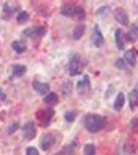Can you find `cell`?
Wrapping results in <instances>:
<instances>
[{
	"instance_id": "8992f818",
	"label": "cell",
	"mask_w": 138,
	"mask_h": 155,
	"mask_svg": "<svg viewBox=\"0 0 138 155\" xmlns=\"http://www.w3.org/2000/svg\"><path fill=\"white\" fill-rule=\"evenodd\" d=\"M32 88L36 90L39 94H47L50 91V85L43 83V82H39V80H34V82H32Z\"/></svg>"
},
{
	"instance_id": "d6986e66",
	"label": "cell",
	"mask_w": 138,
	"mask_h": 155,
	"mask_svg": "<svg viewBox=\"0 0 138 155\" xmlns=\"http://www.w3.org/2000/svg\"><path fill=\"white\" fill-rule=\"evenodd\" d=\"M125 37H127L129 42H135V40L138 38V26H133V27H132V31H130Z\"/></svg>"
},
{
	"instance_id": "277c9868",
	"label": "cell",
	"mask_w": 138,
	"mask_h": 155,
	"mask_svg": "<svg viewBox=\"0 0 138 155\" xmlns=\"http://www.w3.org/2000/svg\"><path fill=\"white\" fill-rule=\"evenodd\" d=\"M36 134H37V128H36V123L34 122H27L22 126V136H24V139L31 141L36 137Z\"/></svg>"
},
{
	"instance_id": "30bf717a",
	"label": "cell",
	"mask_w": 138,
	"mask_h": 155,
	"mask_svg": "<svg viewBox=\"0 0 138 155\" xmlns=\"http://www.w3.org/2000/svg\"><path fill=\"white\" fill-rule=\"evenodd\" d=\"M124 61L129 66H135L136 64V50H127L124 53Z\"/></svg>"
},
{
	"instance_id": "8fae6325",
	"label": "cell",
	"mask_w": 138,
	"mask_h": 155,
	"mask_svg": "<svg viewBox=\"0 0 138 155\" xmlns=\"http://www.w3.org/2000/svg\"><path fill=\"white\" fill-rule=\"evenodd\" d=\"M26 66H21V64H13L11 66V77H22L26 74Z\"/></svg>"
},
{
	"instance_id": "52a82bcc",
	"label": "cell",
	"mask_w": 138,
	"mask_h": 155,
	"mask_svg": "<svg viewBox=\"0 0 138 155\" xmlns=\"http://www.w3.org/2000/svg\"><path fill=\"white\" fill-rule=\"evenodd\" d=\"M91 43H93L95 47H103V43H105V38H103V34H101L98 26H95V29H93V38H91Z\"/></svg>"
},
{
	"instance_id": "5bb4252c",
	"label": "cell",
	"mask_w": 138,
	"mask_h": 155,
	"mask_svg": "<svg viewBox=\"0 0 138 155\" xmlns=\"http://www.w3.org/2000/svg\"><path fill=\"white\" fill-rule=\"evenodd\" d=\"M129 99H130V106H132V107H136V106H138V87H135L133 90L130 91Z\"/></svg>"
},
{
	"instance_id": "7402d4cb",
	"label": "cell",
	"mask_w": 138,
	"mask_h": 155,
	"mask_svg": "<svg viewBox=\"0 0 138 155\" xmlns=\"http://www.w3.org/2000/svg\"><path fill=\"white\" fill-rule=\"evenodd\" d=\"M27 19H29L27 11H21V13L18 15V22H19V24H24V22H27Z\"/></svg>"
},
{
	"instance_id": "f1b7e54d",
	"label": "cell",
	"mask_w": 138,
	"mask_h": 155,
	"mask_svg": "<svg viewBox=\"0 0 138 155\" xmlns=\"http://www.w3.org/2000/svg\"><path fill=\"white\" fill-rule=\"evenodd\" d=\"M106 11H108V7H101L98 11H96V15H100V16H105V15H106Z\"/></svg>"
},
{
	"instance_id": "3957f363",
	"label": "cell",
	"mask_w": 138,
	"mask_h": 155,
	"mask_svg": "<svg viewBox=\"0 0 138 155\" xmlns=\"http://www.w3.org/2000/svg\"><path fill=\"white\" fill-rule=\"evenodd\" d=\"M56 133H47V134H43L42 137V141H40V146H42L43 150H50L51 147H53L56 144Z\"/></svg>"
},
{
	"instance_id": "9a60e30c",
	"label": "cell",
	"mask_w": 138,
	"mask_h": 155,
	"mask_svg": "<svg viewBox=\"0 0 138 155\" xmlns=\"http://www.w3.org/2000/svg\"><path fill=\"white\" fill-rule=\"evenodd\" d=\"M11 48H13L16 53H24V51H26V43H24V42H19V40H16V42L11 43Z\"/></svg>"
},
{
	"instance_id": "ffe728a7",
	"label": "cell",
	"mask_w": 138,
	"mask_h": 155,
	"mask_svg": "<svg viewBox=\"0 0 138 155\" xmlns=\"http://www.w3.org/2000/svg\"><path fill=\"white\" fill-rule=\"evenodd\" d=\"M56 101H58L56 93H47V94H45V102H47V104L53 106V104H56Z\"/></svg>"
},
{
	"instance_id": "7c38bea8",
	"label": "cell",
	"mask_w": 138,
	"mask_h": 155,
	"mask_svg": "<svg viewBox=\"0 0 138 155\" xmlns=\"http://www.w3.org/2000/svg\"><path fill=\"white\" fill-rule=\"evenodd\" d=\"M116 45H117V50H124L125 47V40H124V32L120 29H116Z\"/></svg>"
},
{
	"instance_id": "83f0119b",
	"label": "cell",
	"mask_w": 138,
	"mask_h": 155,
	"mask_svg": "<svg viewBox=\"0 0 138 155\" xmlns=\"http://www.w3.org/2000/svg\"><path fill=\"white\" fill-rule=\"evenodd\" d=\"M116 66H117L119 69H124V71H125V69H127V64H125V61H124V59H117Z\"/></svg>"
},
{
	"instance_id": "e0dca14e",
	"label": "cell",
	"mask_w": 138,
	"mask_h": 155,
	"mask_svg": "<svg viewBox=\"0 0 138 155\" xmlns=\"http://www.w3.org/2000/svg\"><path fill=\"white\" fill-rule=\"evenodd\" d=\"M124 102H125L124 93H119L117 97H116V101H114V109H116V110H120V109H122V106H124Z\"/></svg>"
},
{
	"instance_id": "ba28073f",
	"label": "cell",
	"mask_w": 138,
	"mask_h": 155,
	"mask_svg": "<svg viewBox=\"0 0 138 155\" xmlns=\"http://www.w3.org/2000/svg\"><path fill=\"white\" fill-rule=\"evenodd\" d=\"M24 37H43L45 35V29L43 27H32V29H26L22 32Z\"/></svg>"
},
{
	"instance_id": "7a4b0ae2",
	"label": "cell",
	"mask_w": 138,
	"mask_h": 155,
	"mask_svg": "<svg viewBox=\"0 0 138 155\" xmlns=\"http://www.w3.org/2000/svg\"><path fill=\"white\" fill-rule=\"evenodd\" d=\"M84 66H85V62L82 61V58H80L79 54H74L71 58V61H69V64H67L69 75H79V74L82 72Z\"/></svg>"
},
{
	"instance_id": "cb8c5ba5",
	"label": "cell",
	"mask_w": 138,
	"mask_h": 155,
	"mask_svg": "<svg viewBox=\"0 0 138 155\" xmlns=\"http://www.w3.org/2000/svg\"><path fill=\"white\" fill-rule=\"evenodd\" d=\"M76 19H84L85 18V11L82 10V8H77L76 10V16H74Z\"/></svg>"
},
{
	"instance_id": "d4e9b609",
	"label": "cell",
	"mask_w": 138,
	"mask_h": 155,
	"mask_svg": "<svg viewBox=\"0 0 138 155\" xmlns=\"http://www.w3.org/2000/svg\"><path fill=\"white\" fill-rule=\"evenodd\" d=\"M11 13H13V11H11V8L8 7V5H5V7H3V18H10Z\"/></svg>"
},
{
	"instance_id": "2e32d148",
	"label": "cell",
	"mask_w": 138,
	"mask_h": 155,
	"mask_svg": "<svg viewBox=\"0 0 138 155\" xmlns=\"http://www.w3.org/2000/svg\"><path fill=\"white\" fill-rule=\"evenodd\" d=\"M88 88H90V78H88V77L82 78V80L77 83V90L80 91V93H84V90H88Z\"/></svg>"
},
{
	"instance_id": "9c48e42d",
	"label": "cell",
	"mask_w": 138,
	"mask_h": 155,
	"mask_svg": "<svg viewBox=\"0 0 138 155\" xmlns=\"http://www.w3.org/2000/svg\"><path fill=\"white\" fill-rule=\"evenodd\" d=\"M114 18H116L120 24H124V26L129 24V16H127V13H125L122 8H116V10H114Z\"/></svg>"
},
{
	"instance_id": "44dd1931",
	"label": "cell",
	"mask_w": 138,
	"mask_h": 155,
	"mask_svg": "<svg viewBox=\"0 0 138 155\" xmlns=\"http://www.w3.org/2000/svg\"><path fill=\"white\" fill-rule=\"evenodd\" d=\"M76 117H77V112L76 110H69V112H66L64 114V118H66V122H74V120H76Z\"/></svg>"
},
{
	"instance_id": "5b68a950",
	"label": "cell",
	"mask_w": 138,
	"mask_h": 155,
	"mask_svg": "<svg viewBox=\"0 0 138 155\" xmlns=\"http://www.w3.org/2000/svg\"><path fill=\"white\" fill-rule=\"evenodd\" d=\"M53 110H51V109H47V110H39L37 112V118L40 120V122H42V125L45 126V125H48V122L51 120V117H53Z\"/></svg>"
},
{
	"instance_id": "4fadbf2b",
	"label": "cell",
	"mask_w": 138,
	"mask_h": 155,
	"mask_svg": "<svg viewBox=\"0 0 138 155\" xmlns=\"http://www.w3.org/2000/svg\"><path fill=\"white\" fill-rule=\"evenodd\" d=\"M76 10H77V7H72V5H64V7L61 8V15L74 18V16H76Z\"/></svg>"
},
{
	"instance_id": "6da1fadb",
	"label": "cell",
	"mask_w": 138,
	"mask_h": 155,
	"mask_svg": "<svg viewBox=\"0 0 138 155\" xmlns=\"http://www.w3.org/2000/svg\"><path fill=\"white\" fill-rule=\"evenodd\" d=\"M84 126L90 133H98V131H101L106 126V120L105 117H100L96 114H88L84 118Z\"/></svg>"
},
{
	"instance_id": "ac0fdd59",
	"label": "cell",
	"mask_w": 138,
	"mask_h": 155,
	"mask_svg": "<svg viewBox=\"0 0 138 155\" xmlns=\"http://www.w3.org/2000/svg\"><path fill=\"white\" fill-rule=\"evenodd\" d=\"M84 31H85V26H84V24H79V26L76 27V29L72 31V37L76 38V40H79L80 37L84 35Z\"/></svg>"
},
{
	"instance_id": "f546056e",
	"label": "cell",
	"mask_w": 138,
	"mask_h": 155,
	"mask_svg": "<svg viewBox=\"0 0 138 155\" xmlns=\"http://www.w3.org/2000/svg\"><path fill=\"white\" fill-rule=\"evenodd\" d=\"M130 125H132V128H133L135 131H138V118H133L130 122Z\"/></svg>"
},
{
	"instance_id": "4dcf8cb0",
	"label": "cell",
	"mask_w": 138,
	"mask_h": 155,
	"mask_svg": "<svg viewBox=\"0 0 138 155\" xmlns=\"http://www.w3.org/2000/svg\"><path fill=\"white\" fill-rule=\"evenodd\" d=\"M5 99H7V96H5V93L2 91V88H0V102H3Z\"/></svg>"
},
{
	"instance_id": "4316f807",
	"label": "cell",
	"mask_w": 138,
	"mask_h": 155,
	"mask_svg": "<svg viewBox=\"0 0 138 155\" xmlns=\"http://www.w3.org/2000/svg\"><path fill=\"white\" fill-rule=\"evenodd\" d=\"M18 128H19V125H18V123H13V125H10V128L7 130V133L11 134V133H15V131L18 130Z\"/></svg>"
},
{
	"instance_id": "603a6c76",
	"label": "cell",
	"mask_w": 138,
	"mask_h": 155,
	"mask_svg": "<svg viewBox=\"0 0 138 155\" xmlns=\"http://www.w3.org/2000/svg\"><path fill=\"white\" fill-rule=\"evenodd\" d=\"M95 152H96V149H95L93 144H87V146L84 147V153L85 155H93Z\"/></svg>"
},
{
	"instance_id": "484cf974",
	"label": "cell",
	"mask_w": 138,
	"mask_h": 155,
	"mask_svg": "<svg viewBox=\"0 0 138 155\" xmlns=\"http://www.w3.org/2000/svg\"><path fill=\"white\" fill-rule=\"evenodd\" d=\"M26 155H39V150L36 147H27L26 149Z\"/></svg>"
}]
</instances>
